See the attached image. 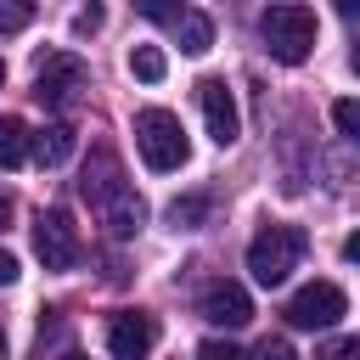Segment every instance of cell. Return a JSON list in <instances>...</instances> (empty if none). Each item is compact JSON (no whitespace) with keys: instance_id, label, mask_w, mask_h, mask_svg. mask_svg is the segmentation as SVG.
<instances>
[{"instance_id":"obj_1","label":"cell","mask_w":360,"mask_h":360,"mask_svg":"<svg viewBox=\"0 0 360 360\" xmlns=\"http://www.w3.org/2000/svg\"><path fill=\"white\" fill-rule=\"evenodd\" d=\"M259 39H264V51H270L276 62L298 68V62L315 51V11L298 6V0H281V6H270V11L259 17Z\"/></svg>"},{"instance_id":"obj_21","label":"cell","mask_w":360,"mask_h":360,"mask_svg":"<svg viewBox=\"0 0 360 360\" xmlns=\"http://www.w3.org/2000/svg\"><path fill=\"white\" fill-rule=\"evenodd\" d=\"M321 354H326V360H360V338H332Z\"/></svg>"},{"instance_id":"obj_12","label":"cell","mask_w":360,"mask_h":360,"mask_svg":"<svg viewBox=\"0 0 360 360\" xmlns=\"http://www.w3.org/2000/svg\"><path fill=\"white\" fill-rule=\"evenodd\" d=\"M73 129L68 124H45L39 135H34V158H39V169H62L68 158H73Z\"/></svg>"},{"instance_id":"obj_23","label":"cell","mask_w":360,"mask_h":360,"mask_svg":"<svg viewBox=\"0 0 360 360\" xmlns=\"http://www.w3.org/2000/svg\"><path fill=\"white\" fill-rule=\"evenodd\" d=\"M11 281H17V259H11V253H0V287H11Z\"/></svg>"},{"instance_id":"obj_29","label":"cell","mask_w":360,"mask_h":360,"mask_svg":"<svg viewBox=\"0 0 360 360\" xmlns=\"http://www.w3.org/2000/svg\"><path fill=\"white\" fill-rule=\"evenodd\" d=\"M0 84H6V62H0Z\"/></svg>"},{"instance_id":"obj_25","label":"cell","mask_w":360,"mask_h":360,"mask_svg":"<svg viewBox=\"0 0 360 360\" xmlns=\"http://www.w3.org/2000/svg\"><path fill=\"white\" fill-rule=\"evenodd\" d=\"M343 259H349V264H360V231H354V236L343 242Z\"/></svg>"},{"instance_id":"obj_27","label":"cell","mask_w":360,"mask_h":360,"mask_svg":"<svg viewBox=\"0 0 360 360\" xmlns=\"http://www.w3.org/2000/svg\"><path fill=\"white\" fill-rule=\"evenodd\" d=\"M349 68H354V73H360V45H354V51H349Z\"/></svg>"},{"instance_id":"obj_6","label":"cell","mask_w":360,"mask_h":360,"mask_svg":"<svg viewBox=\"0 0 360 360\" xmlns=\"http://www.w3.org/2000/svg\"><path fill=\"white\" fill-rule=\"evenodd\" d=\"M34 253H39L45 270H73L79 264V231H73V219L62 208H45L34 219Z\"/></svg>"},{"instance_id":"obj_9","label":"cell","mask_w":360,"mask_h":360,"mask_svg":"<svg viewBox=\"0 0 360 360\" xmlns=\"http://www.w3.org/2000/svg\"><path fill=\"white\" fill-rule=\"evenodd\" d=\"M152 343H158V321H152V315L124 309V315L107 321V354H118V360H141Z\"/></svg>"},{"instance_id":"obj_3","label":"cell","mask_w":360,"mask_h":360,"mask_svg":"<svg viewBox=\"0 0 360 360\" xmlns=\"http://www.w3.org/2000/svg\"><path fill=\"white\" fill-rule=\"evenodd\" d=\"M304 259V231L298 225H264L253 242H248V270L259 287H281Z\"/></svg>"},{"instance_id":"obj_10","label":"cell","mask_w":360,"mask_h":360,"mask_svg":"<svg viewBox=\"0 0 360 360\" xmlns=\"http://www.w3.org/2000/svg\"><path fill=\"white\" fill-rule=\"evenodd\" d=\"M96 214H101V225H107L112 236H135V231L146 225V202H141L129 186H118V191H112V197H107Z\"/></svg>"},{"instance_id":"obj_17","label":"cell","mask_w":360,"mask_h":360,"mask_svg":"<svg viewBox=\"0 0 360 360\" xmlns=\"http://www.w3.org/2000/svg\"><path fill=\"white\" fill-rule=\"evenodd\" d=\"M34 0H0V34H17V28H28L34 22Z\"/></svg>"},{"instance_id":"obj_16","label":"cell","mask_w":360,"mask_h":360,"mask_svg":"<svg viewBox=\"0 0 360 360\" xmlns=\"http://www.w3.org/2000/svg\"><path fill=\"white\" fill-rule=\"evenodd\" d=\"M202 219H208V197H174L169 202V225L174 231H197Z\"/></svg>"},{"instance_id":"obj_11","label":"cell","mask_w":360,"mask_h":360,"mask_svg":"<svg viewBox=\"0 0 360 360\" xmlns=\"http://www.w3.org/2000/svg\"><path fill=\"white\" fill-rule=\"evenodd\" d=\"M118 186H124L118 158H112V152H96V158H90V169H84V197H90V208H101Z\"/></svg>"},{"instance_id":"obj_19","label":"cell","mask_w":360,"mask_h":360,"mask_svg":"<svg viewBox=\"0 0 360 360\" xmlns=\"http://www.w3.org/2000/svg\"><path fill=\"white\" fill-rule=\"evenodd\" d=\"M135 11L152 17V22H174L180 17V0H135Z\"/></svg>"},{"instance_id":"obj_26","label":"cell","mask_w":360,"mask_h":360,"mask_svg":"<svg viewBox=\"0 0 360 360\" xmlns=\"http://www.w3.org/2000/svg\"><path fill=\"white\" fill-rule=\"evenodd\" d=\"M332 6H338V17H349V22L360 17V0H332Z\"/></svg>"},{"instance_id":"obj_18","label":"cell","mask_w":360,"mask_h":360,"mask_svg":"<svg viewBox=\"0 0 360 360\" xmlns=\"http://www.w3.org/2000/svg\"><path fill=\"white\" fill-rule=\"evenodd\" d=\"M332 124H338L349 141H360V101H349V96H343V101H332Z\"/></svg>"},{"instance_id":"obj_15","label":"cell","mask_w":360,"mask_h":360,"mask_svg":"<svg viewBox=\"0 0 360 360\" xmlns=\"http://www.w3.org/2000/svg\"><path fill=\"white\" fill-rule=\"evenodd\" d=\"M129 73H135L141 84H158V79L169 73V56H163L158 45H135V51H129Z\"/></svg>"},{"instance_id":"obj_24","label":"cell","mask_w":360,"mask_h":360,"mask_svg":"<svg viewBox=\"0 0 360 360\" xmlns=\"http://www.w3.org/2000/svg\"><path fill=\"white\" fill-rule=\"evenodd\" d=\"M11 214H17V202H11V197H6V191H0V231H6V225H11Z\"/></svg>"},{"instance_id":"obj_8","label":"cell","mask_w":360,"mask_h":360,"mask_svg":"<svg viewBox=\"0 0 360 360\" xmlns=\"http://www.w3.org/2000/svg\"><path fill=\"white\" fill-rule=\"evenodd\" d=\"M202 321H208V326H225V332H242V326L253 321V298H248V287H236V281H214V287L202 292Z\"/></svg>"},{"instance_id":"obj_28","label":"cell","mask_w":360,"mask_h":360,"mask_svg":"<svg viewBox=\"0 0 360 360\" xmlns=\"http://www.w3.org/2000/svg\"><path fill=\"white\" fill-rule=\"evenodd\" d=\"M0 354H6V326H0Z\"/></svg>"},{"instance_id":"obj_20","label":"cell","mask_w":360,"mask_h":360,"mask_svg":"<svg viewBox=\"0 0 360 360\" xmlns=\"http://www.w3.org/2000/svg\"><path fill=\"white\" fill-rule=\"evenodd\" d=\"M101 22H107V11H101V0H90V6H84V11L73 17V34H96Z\"/></svg>"},{"instance_id":"obj_4","label":"cell","mask_w":360,"mask_h":360,"mask_svg":"<svg viewBox=\"0 0 360 360\" xmlns=\"http://www.w3.org/2000/svg\"><path fill=\"white\" fill-rule=\"evenodd\" d=\"M343 309H349V298H343V287L338 281H309V287H298L292 298H287V326H298V332H326V326H338L343 321Z\"/></svg>"},{"instance_id":"obj_22","label":"cell","mask_w":360,"mask_h":360,"mask_svg":"<svg viewBox=\"0 0 360 360\" xmlns=\"http://www.w3.org/2000/svg\"><path fill=\"white\" fill-rule=\"evenodd\" d=\"M202 354H208V360H231V354H236V343H225V338H208V343H202Z\"/></svg>"},{"instance_id":"obj_5","label":"cell","mask_w":360,"mask_h":360,"mask_svg":"<svg viewBox=\"0 0 360 360\" xmlns=\"http://www.w3.org/2000/svg\"><path fill=\"white\" fill-rule=\"evenodd\" d=\"M84 62L73 56V51H45L39 56V68H34V96L45 101V107H68V101H79V90H84Z\"/></svg>"},{"instance_id":"obj_7","label":"cell","mask_w":360,"mask_h":360,"mask_svg":"<svg viewBox=\"0 0 360 360\" xmlns=\"http://www.w3.org/2000/svg\"><path fill=\"white\" fill-rule=\"evenodd\" d=\"M197 107H202V124H208V141L214 146H231L242 135V118H236V96L225 79H197Z\"/></svg>"},{"instance_id":"obj_13","label":"cell","mask_w":360,"mask_h":360,"mask_svg":"<svg viewBox=\"0 0 360 360\" xmlns=\"http://www.w3.org/2000/svg\"><path fill=\"white\" fill-rule=\"evenodd\" d=\"M28 152H34V141H28V124H22L17 112H0V169H17Z\"/></svg>"},{"instance_id":"obj_14","label":"cell","mask_w":360,"mask_h":360,"mask_svg":"<svg viewBox=\"0 0 360 360\" xmlns=\"http://www.w3.org/2000/svg\"><path fill=\"white\" fill-rule=\"evenodd\" d=\"M174 34H180V51H186V56H202V51L214 45V22H208L202 11H180V17H174Z\"/></svg>"},{"instance_id":"obj_2","label":"cell","mask_w":360,"mask_h":360,"mask_svg":"<svg viewBox=\"0 0 360 360\" xmlns=\"http://www.w3.org/2000/svg\"><path fill=\"white\" fill-rule=\"evenodd\" d=\"M135 146H141L146 169H158V174H169V169H180V163L191 158L186 124H180L169 107H141V112H135Z\"/></svg>"}]
</instances>
